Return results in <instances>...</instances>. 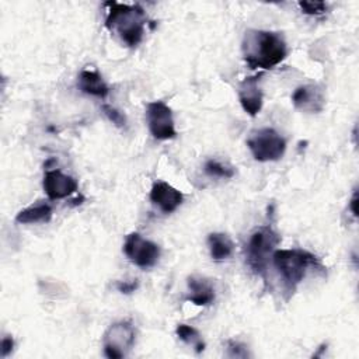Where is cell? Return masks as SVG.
I'll return each mask as SVG.
<instances>
[{"mask_svg": "<svg viewBox=\"0 0 359 359\" xmlns=\"http://www.w3.org/2000/svg\"><path fill=\"white\" fill-rule=\"evenodd\" d=\"M293 105L304 112H320L325 105L323 88L317 84L300 86L292 94Z\"/></svg>", "mask_w": 359, "mask_h": 359, "instance_id": "cell-9", "label": "cell"}, {"mask_svg": "<svg viewBox=\"0 0 359 359\" xmlns=\"http://www.w3.org/2000/svg\"><path fill=\"white\" fill-rule=\"evenodd\" d=\"M247 146L252 157L258 161H276L279 160L285 150V139L272 128H262L248 137Z\"/></svg>", "mask_w": 359, "mask_h": 359, "instance_id": "cell-5", "label": "cell"}, {"mask_svg": "<svg viewBox=\"0 0 359 359\" xmlns=\"http://www.w3.org/2000/svg\"><path fill=\"white\" fill-rule=\"evenodd\" d=\"M259 76L245 77L238 84V100L243 109L250 115L255 116L262 108V91L259 88Z\"/></svg>", "mask_w": 359, "mask_h": 359, "instance_id": "cell-10", "label": "cell"}, {"mask_svg": "<svg viewBox=\"0 0 359 359\" xmlns=\"http://www.w3.org/2000/svg\"><path fill=\"white\" fill-rule=\"evenodd\" d=\"M299 7L303 10V13L310 14V15L324 14L328 8L327 3H324V1H300Z\"/></svg>", "mask_w": 359, "mask_h": 359, "instance_id": "cell-19", "label": "cell"}, {"mask_svg": "<svg viewBox=\"0 0 359 359\" xmlns=\"http://www.w3.org/2000/svg\"><path fill=\"white\" fill-rule=\"evenodd\" d=\"M150 201L164 213H172L184 201V195L172 185L158 181L151 187Z\"/></svg>", "mask_w": 359, "mask_h": 359, "instance_id": "cell-12", "label": "cell"}, {"mask_svg": "<svg viewBox=\"0 0 359 359\" xmlns=\"http://www.w3.org/2000/svg\"><path fill=\"white\" fill-rule=\"evenodd\" d=\"M123 252L128 259L139 268H151L160 258V247L143 238L139 233H130L123 243Z\"/></svg>", "mask_w": 359, "mask_h": 359, "instance_id": "cell-7", "label": "cell"}, {"mask_svg": "<svg viewBox=\"0 0 359 359\" xmlns=\"http://www.w3.org/2000/svg\"><path fill=\"white\" fill-rule=\"evenodd\" d=\"M79 88L90 95L105 98L109 93V87L97 70H83L77 81Z\"/></svg>", "mask_w": 359, "mask_h": 359, "instance_id": "cell-13", "label": "cell"}, {"mask_svg": "<svg viewBox=\"0 0 359 359\" xmlns=\"http://www.w3.org/2000/svg\"><path fill=\"white\" fill-rule=\"evenodd\" d=\"M175 334L182 342L192 346L196 353H201L205 349V341L196 328L187 324H178Z\"/></svg>", "mask_w": 359, "mask_h": 359, "instance_id": "cell-17", "label": "cell"}, {"mask_svg": "<svg viewBox=\"0 0 359 359\" xmlns=\"http://www.w3.org/2000/svg\"><path fill=\"white\" fill-rule=\"evenodd\" d=\"M272 261L287 290L293 292L303 280L309 268H321L320 259L302 248L275 250Z\"/></svg>", "mask_w": 359, "mask_h": 359, "instance_id": "cell-3", "label": "cell"}, {"mask_svg": "<svg viewBox=\"0 0 359 359\" xmlns=\"http://www.w3.org/2000/svg\"><path fill=\"white\" fill-rule=\"evenodd\" d=\"M50 217H52V206L48 203H38L18 212L15 216V222L22 224H29V223L49 222Z\"/></svg>", "mask_w": 359, "mask_h": 359, "instance_id": "cell-16", "label": "cell"}, {"mask_svg": "<svg viewBox=\"0 0 359 359\" xmlns=\"http://www.w3.org/2000/svg\"><path fill=\"white\" fill-rule=\"evenodd\" d=\"M203 170L208 175L217 178H231L234 175V170L231 167H227L217 160H208Z\"/></svg>", "mask_w": 359, "mask_h": 359, "instance_id": "cell-18", "label": "cell"}, {"mask_svg": "<svg viewBox=\"0 0 359 359\" xmlns=\"http://www.w3.org/2000/svg\"><path fill=\"white\" fill-rule=\"evenodd\" d=\"M243 55L250 69H272L287 55V46L279 32L248 29L243 41Z\"/></svg>", "mask_w": 359, "mask_h": 359, "instance_id": "cell-1", "label": "cell"}, {"mask_svg": "<svg viewBox=\"0 0 359 359\" xmlns=\"http://www.w3.org/2000/svg\"><path fill=\"white\" fill-rule=\"evenodd\" d=\"M188 287L191 293L187 300L194 303L195 306H209L215 302V290L208 280L191 276L188 279Z\"/></svg>", "mask_w": 359, "mask_h": 359, "instance_id": "cell-14", "label": "cell"}, {"mask_svg": "<svg viewBox=\"0 0 359 359\" xmlns=\"http://www.w3.org/2000/svg\"><path fill=\"white\" fill-rule=\"evenodd\" d=\"M137 287V282H123V283H118V289L122 293H132L135 289Z\"/></svg>", "mask_w": 359, "mask_h": 359, "instance_id": "cell-22", "label": "cell"}, {"mask_svg": "<svg viewBox=\"0 0 359 359\" xmlns=\"http://www.w3.org/2000/svg\"><path fill=\"white\" fill-rule=\"evenodd\" d=\"M146 119L150 133L157 140H168L177 136L171 108L163 101H151L146 105Z\"/></svg>", "mask_w": 359, "mask_h": 359, "instance_id": "cell-8", "label": "cell"}, {"mask_svg": "<svg viewBox=\"0 0 359 359\" xmlns=\"http://www.w3.org/2000/svg\"><path fill=\"white\" fill-rule=\"evenodd\" d=\"M135 338L136 331L130 321L123 320L111 324L102 338V348L105 356L111 359H119L126 356L135 344Z\"/></svg>", "mask_w": 359, "mask_h": 359, "instance_id": "cell-6", "label": "cell"}, {"mask_svg": "<svg viewBox=\"0 0 359 359\" xmlns=\"http://www.w3.org/2000/svg\"><path fill=\"white\" fill-rule=\"evenodd\" d=\"M105 27L116 34L128 46H137L144 35L146 13L139 4H122L116 1H107Z\"/></svg>", "mask_w": 359, "mask_h": 359, "instance_id": "cell-2", "label": "cell"}, {"mask_svg": "<svg viewBox=\"0 0 359 359\" xmlns=\"http://www.w3.org/2000/svg\"><path fill=\"white\" fill-rule=\"evenodd\" d=\"M279 243L280 236L271 226H259L250 234L245 247V259L257 275H265L269 257H272Z\"/></svg>", "mask_w": 359, "mask_h": 359, "instance_id": "cell-4", "label": "cell"}, {"mask_svg": "<svg viewBox=\"0 0 359 359\" xmlns=\"http://www.w3.org/2000/svg\"><path fill=\"white\" fill-rule=\"evenodd\" d=\"M43 189L49 199H62L77 189V182L59 170L48 171L43 177Z\"/></svg>", "mask_w": 359, "mask_h": 359, "instance_id": "cell-11", "label": "cell"}, {"mask_svg": "<svg viewBox=\"0 0 359 359\" xmlns=\"http://www.w3.org/2000/svg\"><path fill=\"white\" fill-rule=\"evenodd\" d=\"M101 109H102V112L105 114V116H107L112 123H115V125L119 126V128L125 126L126 118H125V115H123L122 112H119L118 109H115L114 107H111V105H108V104H102V105H101Z\"/></svg>", "mask_w": 359, "mask_h": 359, "instance_id": "cell-20", "label": "cell"}, {"mask_svg": "<svg viewBox=\"0 0 359 359\" xmlns=\"http://www.w3.org/2000/svg\"><path fill=\"white\" fill-rule=\"evenodd\" d=\"M208 245L210 257L215 261H224L231 257L234 251L233 240L224 233H210L208 236Z\"/></svg>", "mask_w": 359, "mask_h": 359, "instance_id": "cell-15", "label": "cell"}, {"mask_svg": "<svg viewBox=\"0 0 359 359\" xmlns=\"http://www.w3.org/2000/svg\"><path fill=\"white\" fill-rule=\"evenodd\" d=\"M13 346H14L13 338L11 337H4L1 339V358H6L13 351Z\"/></svg>", "mask_w": 359, "mask_h": 359, "instance_id": "cell-21", "label": "cell"}, {"mask_svg": "<svg viewBox=\"0 0 359 359\" xmlns=\"http://www.w3.org/2000/svg\"><path fill=\"white\" fill-rule=\"evenodd\" d=\"M356 202H358V194H356V192H353V196H352V199H351V209H352V212H353V215H355V216H358Z\"/></svg>", "mask_w": 359, "mask_h": 359, "instance_id": "cell-23", "label": "cell"}]
</instances>
